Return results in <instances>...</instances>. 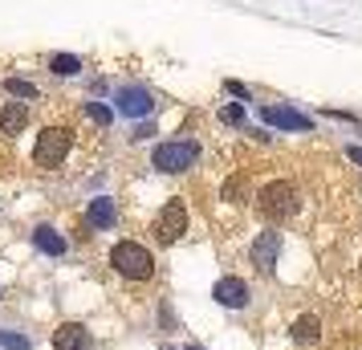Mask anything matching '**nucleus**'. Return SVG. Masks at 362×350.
<instances>
[{"mask_svg": "<svg viewBox=\"0 0 362 350\" xmlns=\"http://www.w3.org/2000/svg\"><path fill=\"white\" fill-rule=\"evenodd\" d=\"M297 204H301V196L289 180H273L257 192V212H261V220H273V224L297 216Z\"/></svg>", "mask_w": 362, "mask_h": 350, "instance_id": "1", "label": "nucleus"}, {"mask_svg": "<svg viewBox=\"0 0 362 350\" xmlns=\"http://www.w3.org/2000/svg\"><path fill=\"white\" fill-rule=\"evenodd\" d=\"M110 265H115V273H122L127 281H151L155 257H151L139 240H118L115 249H110Z\"/></svg>", "mask_w": 362, "mask_h": 350, "instance_id": "2", "label": "nucleus"}, {"mask_svg": "<svg viewBox=\"0 0 362 350\" xmlns=\"http://www.w3.org/2000/svg\"><path fill=\"white\" fill-rule=\"evenodd\" d=\"M199 159V143L196 139H175V143H159V147L151 151V163L155 171H163V175H180L187 167H196Z\"/></svg>", "mask_w": 362, "mask_h": 350, "instance_id": "3", "label": "nucleus"}, {"mask_svg": "<svg viewBox=\"0 0 362 350\" xmlns=\"http://www.w3.org/2000/svg\"><path fill=\"white\" fill-rule=\"evenodd\" d=\"M69 155V131L66 127H45V131L37 134V147H33V163L41 171H57V167L66 163Z\"/></svg>", "mask_w": 362, "mask_h": 350, "instance_id": "4", "label": "nucleus"}, {"mask_svg": "<svg viewBox=\"0 0 362 350\" xmlns=\"http://www.w3.org/2000/svg\"><path fill=\"white\" fill-rule=\"evenodd\" d=\"M151 233H155L159 245H175V240L187 233V208H183V200H167L163 208H159L155 224H151Z\"/></svg>", "mask_w": 362, "mask_h": 350, "instance_id": "5", "label": "nucleus"}, {"mask_svg": "<svg viewBox=\"0 0 362 350\" xmlns=\"http://www.w3.org/2000/svg\"><path fill=\"white\" fill-rule=\"evenodd\" d=\"M115 102H118V115H127V118L155 115V98H151L143 86H122V90L115 94Z\"/></svg>", "mask_w": 362, "mask_h": 350, "instance_id": "6", "label": "nucleus"}, {"mask_svg": "<svg viewBox=\"0 0 362 350\" xmlns=\"http://www.w3.org/2000/svg\"><path fill=\"white\" fill-rule=\"evenodd\" d=\"M261 122L277 131H313V118L297 115L293 106H261Z\"/></svg>", "mask_w": 362, "mask_h": 350, "instance_id": "7", "label": "nucleus"}, {"mask_svg": "<svg viewBox=\"0 0 362 350\" xmlns=\"http://www.w3.org/2000/svg\"><path fill=\"white\" fill-rule=\"evenodd\" d=\"M90 346H94V338L82 322H62L53 330V350H90Z\"/></svg>", "mask_w": 362, "mask_h": 350, "instance_id": "8", "label": "nucleus"}, {"mask_svg": "<svg viewBox=\"0 0 362 350\" xmlns=\"http://www.w3.org/2000/svg\"><path fill=\"white\" fill-rule=\"evenodd\" d=\"M212 298L224 305V310H245L248 305V285L240 281V277H220V281L212 285Z\"/></svg>", "mask_w": 362, "mask_h": 350, "instance_id": "9", "label": "nucleus"}, {"mask_svg": "<svg viewBox=\"0 0 362 350\" xmlns=\"http://www.w3.org/2000/svg\"><path fill=\"white\" fill-rule=\"evenodd\" d=\"M277 252H281V236L277 233H261L257 240H252V265L261 269V273H269V269L277 265Z\"/></svg>", "mask_w": 362, "mask_h": 350, "instance_id": "10", "label": "nucleus"}, {"mask_svg": "<svg viewBox=\"0 0 362 350\" xmlns=\"http://www.w3.org/2000/svg\"><path fill=\"white\" fill-rule=\"evenodd\" d=\"M33 245H37L41 252H45V257H62V252L69 249V245H66V236L57 233V228H49V224L33 228Z\"/></svg>", "mask_w": 362, "mask_h": 350, "instance_id": "11", "label": "nucleus"}, {"mask_svg": "<svg viewBox=\"0 0 362 350\" xmlns=\"http://www.w3.org/2000/svg\"><path fill=\"white\" fill-rule=\"evenodd\" d=\"M25 127H29V106H25V102H8V106L0 110V131L21 134Z\"/></svg>", "mask_w": 362, "mask_h": 350, "instance_id": "12", "label": "nucleus"}, {"mask_svg": "<svg viewBox=\"0 0 362 350\" xmlns=\"http://www.w3.org/2000/svg\"><path fill=\"white\" fill-rule=\"evenodd\" d=\"M86 220H90L94 228H115L118 212H115V204L106 200V196H98V200H90V208H86Z\"/></svg>", "mask_w": 362, "mask_h": 350, "instance_id": "13", "label": "nucleus"}, {"mask_svg": "<svg viewBox=\"0 0 362 350\" xmlns=\"http://www.w3.org/2000/svg\"><path fill=\"white\" fill-rule=\"evenodd\" d=\"M289 334H293V342H301V346H313V342L322 338V322L313 314H301L293 326H289Z\"/></svg>", "mask_w": 362, "mask_h": 350, "instance_id": "14", "label": "nucleus"}, {"mask_svg": "<svg viewBox=\"0 0 362 350\" xmlns=\"http://www.w3.org/2000/svg\"><path fill=\"white\" fill-rule=\"evenodd\" d=\"M49 69H53V74H62V78H69V74H78V69H82V57H74V53H53Z\"/></svg>", "mask_w": 362, "mask_h": 350, "instance_id": "15", "label": "nucleus"}, {"mask_svg": "<svg viewBox=\"0 0 362 350\" xmlns=\"http://www.w3.org/2000/svg\"><path fill=\"white\" fill-rule=\"evenodd\" d=\"M4 94H13V98H37V86L25 82V78H4Z\"/></svg>", "mask_w": 362, "mask_h": 350, "instance_id": "16", "label": "nucleus"}, {"mask_svg": "<svg viewBox=\"0 0 362 350\" xmlns=\"http://www.w3.org/2000/svg\"><path fill=\"white\" fill-rule=\"evenodd\" d=\"M0 350H33V342L21 330H0Z\"/></svg>", "mask_w": 362, "mask_h": 350, "instance_id": "17", "label": "nucleus"}, {"mask_svg": "<svg viewBox=\"0 0 362 350\" xmlns=\"http://www.w3.org/2000/svg\"><path fill=\"white\" fill-rule=\"evenodd\" d=\"M86 110H90V118H94V122H102V127H106V122L115 118V110H110V106H102V102H90Z\"/></svg>", "mask_w": 362, "mask_h": 350, "instance_id": "18", "label": "nucleus"}, {"mask_svg": "<svg viewBox=\"0 0 362 350\" xmlns=\"http://www.w3.org/2000/svg\"><path fill=\"white\" fill-rule=\"evenodd\" d=\"M220 115H224V122H240V118H245V106H240V102H232V106H224Z\"/></svg>", "mask_w": 362, "mask_h": 350, "instance_id": "19", "label": "nucleus"}, {"mask_svg": "<svg viewBox=\"0 0 362 350\" xmlns=\"http://www.w3.org/2000/svg\"><path fill=\"white\" fill-rule=\"evenodd\" d=\"M236 196H240V180H228L224 184V200H236Z\"/></svg>", "mask_w": 362, "mask_h": 350, "instance_id": "20", "label": "nucleus"}, {"mask_svg": "<svg viewBox=\"0 0 362 350\" xmlns=\"http://www.w3.org/2000/svg\"><path fill=\"white\" fill-rule=\"evenodd\" d=\"M228 94H236V98H245L248 90H245V86H240V82H232V78H228Z\"/></svg>", "mask_w": 362, "mask_h": 350, "instance_id": "21", "label": "nucleus"}, {"mask_svg": "<svg viewBox=\"0 0 362 350\" xmlns=\"http://www.w3.org/2000/svg\"><path fill=\"white\" fill-rule=\"evenodd\" d=\"M346 155H350V163L362 167V147H346Z\"/></svg>", "mask_w": 362, "mask_h": 350, "instance_id": "22", "label": "nucleus"}, {"mask_svg": "<svg viewBox=\"0 0 362 350\" xmlns=\"http://www.w3.org/2000/svg\"><path fill=\"white\" fill-rule=\"evenodd\" d=\"M151 134H155V131H151V122H143V127H139V131L131 134V139H151Z\"/></svg>", "mask_w": 362, "mask_h": 350, "instance_id": "23", "label": "nucleus"}, {"mask_svg": "<svg viewBox=\"0 0 362 350\" xmlns=\"http://www.w3.org/2000/svg\"><path fill=\"white\" fill-rule=\"evenodd\" d=\"M183 350H204V346H196V342H187V346H183Z\"/></svg>", "mask_w": 362, "mask_h": 350, "instance_id": "24", "label": "nucleus"}, {"mask_svg": "<svg viewBox=\"0 0 362 350\" xmlns=\"http://www.w3.org/2000/svg\"><path fill=\"white\" fill-rule=\"evenodd\" d=\"M0 298H4V293H0Z\"/></svg>", "mask_w": 362, "mask_h": 350, "instance_id": "25", "label": "nucleus"}]
</instances>
